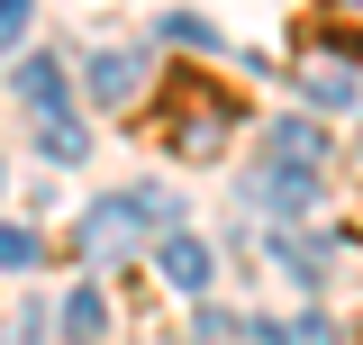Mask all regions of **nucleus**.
<instances>
[{"label": "nucleus", "instance_id": "obj_6", "mask_svg": "<svg viewBox=\"0 0 363 345\" xmlns=\"http://www.w3.org/2000/svg\"><path fill=\"white\" fill-rule=\"evenodd\" d=\"M136 73H145V64H136L128 45H100V55H91V91H100V100H128Z\"/></svg>", "mask_w": 363, "mask_h": 345}, {"label": "nucleus", "instance_id": "obj_10", "mask_svg": "<svg viewBox=\"0 0 363 345\" xmlns=\"http://www.w3.org/2000/svg\"><path fill=\"white\" fill-rule=\"evenodd\" d=\"M318 45H363V0H327L318 9Z\"/></svg>", "mask_w": 363, "mask_h": 345}, {"label": "nucleus", "instance_id": "obj_2", "mask_svg": "<svg viewBox=\"0 0 363 345\" xmlns=\"http://www.w3.org/2000/svg\"><path fill=\"white\" fill-rule=\"evenodd\" d=\"M18 100H28V109H37V146L45 155H55V164H82V119H73V100H64V64H55V55H28V64H18Z\"/></svg>", "mask_w": 363, "mask_h": 345}, {"label": "nucleus", "instance_id": "obj_3", "mask_svg": "<svg viewBox=\"0 0 363 345\" xmlns=\"http://www.w3.org/2000/svg\"><path fill=\"white\" fill-rule=\"evenodd\" d=\"M164 218H173V209H164L155 191H118V200L82 209V255H91V263H100V255L118 263V255L136 246V236H145V227H164Z\"/></svg>", "mask_w": 363, "mask_h": 345}, {"label": "nucleus", "instance_id": "obj_9", "mask_svg": "<svg viewBox=\"0 0 363 345\" xmlns=\"http://www.w3.org/2000/svg\"><path fill=\"white\" fill-rule=\"evenodd\" d=\"M100 327H109V300H100V291H91V282H82V291L64 300V336H73V345H91V336H100Z\"/></svg>", "mask_w": 363, "mask_h": 345}, {"label": "nucleus", "instance_id": "obj_8", "mask_svg": "<svg viewBox=\"0 0 363 345\" xmlns=\"http://www.w3.org/2000/svg\"><path fill=\"white\" fill-rule=\"evenodd\" d=\"M300 91H309V100H327V109H345V100H354V73L318 55V64H300Z\"/></svg>", "mask_w": 363, "mask_h": 345}, {"label": "nucleus", "instance_id": "obj_5", "mask_svg": "<svg viewBox=\"0 0 363 345\" xmlns=\"http://www.w3.org/2000/svg\"><path fill=\"white\" fill-rule=\"evenodd\" d=\"M155 273H164L173 291H209V246H200V236H164Z\"/></svg>", "mask_w": 363, "mask_h": 345}, {"label": "nucleus", "instance_id": "obj_11", "mask_svg": "<svg viewBox=\"0 0 363 345\" xmlns=\"http://www.w3.org/2000/svg\"><path fill=\"white\" fill-rule=\"evenodd\" d=\"M37 227H0V273H37Z\"/></svg>", "mask_w": 363, "mask_h": 345}, {"label": "nucleus", "instance_id": "obj_7", "mask_svg": "<svg viewBox=\"0 0 363 345\" xmlns=\"http://www.w3.org/2000/svg\"><path fill=\"white\" fill-rule=\"evenodd\" d=\"M264 155H300V164H327V136H318L309 119H272V136H264Z\"/></svg>", "mask_w": 363, "mask_h": 345}, {"label": "nucleus", "instance_id": "obj_12", "mask_svg": "<svg viewBox=\"0 0 363 345\" xmlns=\"http://www.w3.org/2000/svg\"><path fill=\"white\" fill-rule=\"evenodd\" d=\"M164 45L191 55V45H218V37H209V18H182V9H173V18H164Z\"/></svg>", "mask_w": 363, "mask_h": 345}, {"label": "nucleus", "instance_id": "obj_1", "mask_svg": "<svg viewBox=\"0 0 363 345\" xmlns=\"http://www.w3.org/2000/svg\"><path fill=\"white\" fill-rule=\"evenodd\" d=\"M227 136H236V100L218 82H200V73H182L164 91V146L182 164H209V155H227Z\"/></svg>", "mask_w": 363, "mask_h": 345}, {"label": "nucleus", "instance_id": "obj_13", "mask_svg": "<svg viewBox=\"0 0 363 345\" xmlns=\"http://www.w3.org/2000/svg\"><path fill=\"white\" fill-rule=\"evenodd\" d=\"M281 273H300V282H318V273H327V255H318V246H300V236H291V246H281Z\"/></svg>", "mask_w": 363, "mask_h": 345}, {"label": "nucleus", "instance_id": "obj_14", "mask_svg": "<svg viewBox=\"0 0 363 345\" xmlns=\"http://www.w3.org/2000/svg\"><path fill=\"white\" fill-rule=\"evenodd\" d=\"M28 37V0H0V45H18Z\"/></svg>", "mask_w": 363, "mask_h": 345}, {"label": "nucleus", "instance_id": "obj_4", "mask_svg": "<svg viewBox=\"0 0 363 345\" xmlns=\"http://www.w3.org/2000/svg\"><path fill=\"white\" fill-rule=\"evenodd\" d=\"M318 191H327V164H300V155H264V172H255V200L272 218H300Z\"/></svg>", "mask_w": 363, "mask_h": 345}]
</instances>
